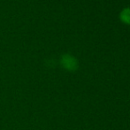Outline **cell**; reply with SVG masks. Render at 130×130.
<instances>
[{
	"mask_svg": "<svg viewBox=\"0 0 130 130\" xmlns=\"http://www.w3.org/2000/svg\"><path fill=\"white\" fill-rule=\"evenodd\" d=\"M62 67L68 71H75L78 68V61L70 54H64L60 59Z\"/></svg>",
	"mask_w": 130,
	"mask_h": 130,
	"instance_id": "obj_1",
	"label": "cell"
},
{
	"mask_svg": "<svg viewBox=\"0 0 130 130\" xmlns=\"http://www.w3.org/2000/svg\"><path fill=\"white\" fill-rule=\"evenodd\" d=\"M120 18L123 22L130 24V7L124 8L123 10L120 12Z\"/></svg>",
	"mask_w": 130,
	"mask_h": 130,
	"instance_id": "obj_2",
	"label": "cell"
}]
</instances>
